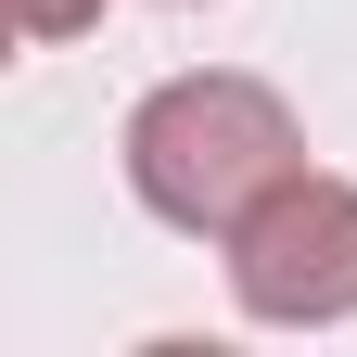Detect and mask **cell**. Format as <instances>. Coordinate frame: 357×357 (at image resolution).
<instances>
[{"label": "cell", "instance_id": "cell-1", "mask_svg": "<svg viewBox=\"0 0 357 357\" xmlns=\"http://www.w3.org/2000/svg\"><path fill=\"white\" fill-rule=\"evenodd\" d=\"M115 153H128L141 217H166V230H192V243H230L243 217L306 166V128H294V102H281L268 77L204 64V77L141 89V115H128Z\"/></svg>", "mask_w": 357, "mask_h": 357}, {"label": "cell", "instance_id": "cell-2", "mask_svg": "<svg viewBox=\"0 0 357 357\" xmlns=\"http://www.w3.org/2000/svg\"><path fill=\"white\" fill-rule=\"evenodd\" d=\"M230 306L268 332H344L357 319V178L294 166L230 230Z\"/></svg>", "mask_w": 357, "mask_h": 357}, {"label": "cell", "instance_id": "cell-3", "mask_svg": "<svg viewBox=\"0 0 357 357\" xmlns=\"http://www.w3.org/2000/svg\"><path fill=\"white\" fill-rule=\"evenodd\" d=\"M13 26L26 38H77V26H102V0H13Z\"/></svg>", "mask_w": 357, "mask_h": 357}, {"label": "cell", "instance_id": "cell-4", "mask_svg": "<svg viewBox=\"0 0 357 357\" xmlns=\"http://www.w3.org/2000/svg\"><path fill=\"white\" fill-rule=\"evenodd\" d=\"M166 13H192V0H166Z\"/></svg>", "mask_w": 357, "mask_h": 357}]
</instances>
